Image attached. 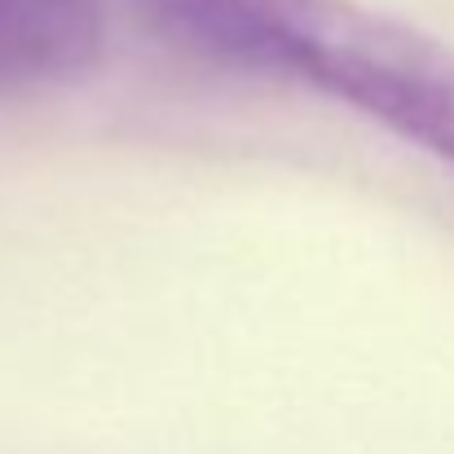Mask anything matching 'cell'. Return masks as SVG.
Listing matches in <instances>:
<instances>
[{
	"label": "cell",
	"mask_w": 454,
	"mask_h": 454,
	"mask_svg": "<svg viewBox=\"0 0 454 454\" xmlns=\"http://www.w3.org/2000/svg\"><path fill=\"white\" fill-rule=\"evenodd\" d=\"M181 49L322 93L454 168V53L357 0H146Z\"/></svg>",
	"instance_id": "obj_1"
},
{
	"label": "cell",
	"mask_w": 454,
	"mask_h": 454,
	"mask_svg": "<svg viewBox=\"0 0 454 454\" xmlns=\"http://www.w3.org/2000/svg\"><path fill=\"white\" fill-rule=\"evenodd\" d=\"M102 0H0V93L67 84L98 67Z\"/></svg>",
	"instance_id": "obj_2"
}]
</instances>
